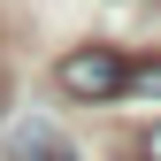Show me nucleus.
<instances>
[{
	"instance_id": "1",
	"label": "nucleus",
	"mask_w": 161,
	"mask_h": 161,
	"mask_svg": "<svg viewBox=\"0 0 161 161\" xmlns=\"http://www.w3.org/2000/svg\"><path fill=\"white\" fill-rule=\"evenodd\" d=\"M62 92L69 100H115L123 92V54L115 46H77V54H62Z\"/></svg>"
},
{
	"instance_id": "2",
	"label": "nucleus",
	"mask_w": 161,
	"mask_h": 161,
	"mask_svg": "<svg viewBox=\"0 0 161 161\" xmlns=\"http://www.w3.org/2000/svg\"><path fill=\"white\" fill-rule=\"evenodd\" d=\"M15 161H77L54 123H15Z\"/></svg>"
},
{
	"instance_id": "3",
	"label": "nucleus",
	"mask_w": 161,
	"mask_h": 161,
	"mask_svg": "<svg viewBox=\"0 0 161 161\" xmlns=\"http://www.w3.org/2000/svg\"><path fill=\"white\" fill-rule=\"evenodd\" d=\"M123 92H138V100H161V62H146V69H123Z\"/></svg>"
},
{
	"instance_id": "4",
	"label": "nucleus",
	"mask_w": 161,
	"mask_h": 161,
	"mask_svg": "<svg viewBox=\"0 0 161 161\" xmlns=\"http://www.w3.org/2000/svg\"><path fill=\"white\" fill-rule=\"evenodd\" d=\"M153 161H161V123H153Z\"/></svg>"
}]
</instances>
